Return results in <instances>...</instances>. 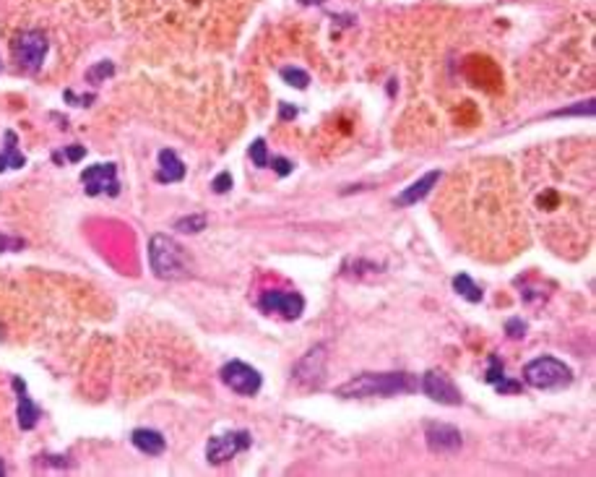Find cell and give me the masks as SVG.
Segmentation results:
<instances>
[{"label":"cell","instance_id":"44dd1931","mask_svg":"<svg viewBox=\"0 0 596 477\" xmlns=\"http://www.w3.org/2000/svg\"><path fill=\"white\" fill-rule=\"evenodd\" d=\"M112 73H115V65L109 63V60H105V63H96L94 68L86 73V78H89L91 84H96L99 78H107V76H112Z\"/></svg>","mask_w":596,"mask_h":477},{"label":"cell","instance_id":"4fadbf2b","mask_svg":"<svg viewBox=\"0 0 596 477\" xmlns=\"http://www.w3.org/2000/svg\"><path fill=\"white\" fill-rule=\"evenodd\" d=\"M13 389L19 391V428L32 431L37 420H40V407L26 397V386H24L21 379H13Z\"/></svg>","mask_w":596,"mask_h":477},{"label":"cell","instance_id":"6da1fadb","mask_svg":"<svg viewBox=\"0 0 596 477\" xmlns=\"http://www.w3.org/2000/svg\"><path fill=\"white\" fill-rule=\"evenodd\" d=\"M419 389L417 376L406 370H388V373H360L341 383L336 397L344 399H365V397H396V394H412Z\"/></svg>","mask_w":596,"mask_h":477},{"label":"cell","instance_id":"ba28073f","mask_svg":"<svg viewBox=\"0 0 596 477\" xmlns=\"http://www.w3.org/2000/svg\"><path fill=\"white\" fill-rule=\"evenodd\" d=\"M261 311L263 313H281L287 321H295L305 311V297L299 293H281V290H268L261 295Z\"/></svg>","mask_w":596,"mask_h":477},{"label":"cell","instance_id":"603a6c76","mask_svg":"<svg viewBox=\"0 0 596 477\" xmlns=\"http://www.w3.org/2000/svg\"><path fill=\"white\" fill-rule=\"evenodd\" d=\"M211 188L216 191V193H227V191L232 188V175H229V173H219L216 177H213Z\"/></svg>","mask_w":596,"mask_h":477},{"label":"cell","instance_id":"9a60e30c","mask_svg":"<svg viewBox=\"0 0 596 477\" xmlns=\"http://www.w3.org/2000/svg\"><path fill=\"white\" fill-rule=\"evenodd\" d=\"M130 441H133V446H136L139 451H143V454H149V456H159L161 451H164V446H167L164 435H161L159 431H149V428L133 431V433H130Z\"/></svg>","mask_w":596,"mask_h":477},{"label":"cell","instance_id":"484cf974","mask_svg":"<svg viewBox=\"0 0 596 477\" xmlns=\"http://www.w3.org/2000/svg\"><path fill=\"white\" fill-rule=\"evenodd\" d=\"M505 329H508V334H511L513 339H518V336H523V331H526V324H523L521 318H511Z\"/></svg>","mask_w":596,"mask_h":477},{"label":"cell","instance_id":"5bb4252c","mask_svg":"<svg viewBox=\"0 0 596 477\" xmlns=\"http://www.w3.org/2000/svg\"><path fill=\"white\" fill-rule=\"evenodd\" d=\"M185 177V164L172 149H161L159 152V173H157V180L159 183H177Z\"/></svg>","mask_w":596,"mask_h":477},{"label":"cell","instance_id":"5b68a950","mask_svg":"<svg viewBox=\"0 0 596 477\" xmlns=\"http://www.w3.org/2000/svg\"><path fill=\"white\" fill-rule=\"evenodd\" d=\"M222 381L229 386L232 391H237L240 397H253L261 389V373L256 368H250L247 363H240V360H229L222 368Z\"/></svg>","mask_w":596,"mask_h":477},{"label":"cell","instance_id":"8992f818","mask_svg":"<svg viewBox=\"0 0 596 477\" xmlns=\"http://www.w3.org/2000/svg\"><path fill=\"white\" fill-rule=\"evenodd\" d=\"M422 391L437 404H446V407H458L464 397H461V389L450 381V376H446L443 370H427L422 376Z\"/></svg>","mask_w":596,"mask_h":477},{"label":"cell","instance_id":"277c9868","mask_svg":"<svg viewBox=\"0 0 596 477\" xmlns=\"http://www.w3.org/2000/svg\"><path fill=\"white\" fill-rule=\"evenodd\" d=\"M47 50H50V42H47V37H44L40 29H26L16 37V42H13V55H16V63L21 71H40L44 63V58H47Z\"/></svg>","mask_w":596,"mask_h":477},{"label":"cell","instance_id":"4316f807","mask_svg":"<svg viewBox=\"0 0 596 477\" xmlns=\"http://www.w3.org/2000/svg\"><path fill=\"white\" fill-rule=\"evenodd\" d=\"M21 248H24V240L0 235V250H21Z\"/></svg>","mask_w":596,"mask_h":477},{"label":"cell","instance_id":"7c38bea8","mask_svg":"<svg viewBox=\"0 0 596 477\" xmlns=\"http://www.w3.org/2000/svg\"><path fill=\"white\" fill-rule=\"evenodd\" d=\"M437 180H440V170L427 173L425 177H419L417 183L409 185L404 193L396 196V207H412V204H417V201H422V198H425V196L437 185Z\"/></svg>","mask_w":596,"mask_h":477},{"label":"cell","instance_id":"3957f363","mask_svg":"<svg viewBox=\"0 0 596 477\" xmlns=\"http://www.w3.org/2000/svg\"><path fill=\"white\" fill-rule=\"evenodd\" d=\"M523 379L534 389H563V386H568L573 381V370L568 368L563 360L544 355V358L526 363Z\"/></svg>","mask_w":596,"mask_h":477},{"label":"cell","instance_id":"e0dca14e","mask_svg":"<svg viewBox=\"0 0 596 477\" xmlns=\"http://www.w3.org/2000/svg\"><path fill=\"white\" fill-rule=\"evenodd\" d=\"M453 290H456L464 300H468V303H480L482 300V290L471 282V277H468V274H458L456 279H453Z\"/></svg>","mask_w":596,"mask_h":477},{"label":"cell","instance_id":"52a82bcc","mask_svg":"<svg viewBox=\"0 0 596 477\" xmlns=\"http://www.w3.org/2000/svg\"><path fill=\"white\" fill-rule=\"evenodd\" d=\"M245 449H250V433L247 431H234V433L213 435L209 446H206V456H209L211 465H224L240 451H245Z\"/></svg>","mask_w":596,"mask_h":477},{"label":"cell","instance_id":"8fae6325","mask_svg":"<svg viewBox=\"0 0 596 477\" xmlns=\"http://www.w3.org/2000/svg\"><path fill=\"white\" fill-rule=\"evenodd\" d=\"M425 438L430 451H435V454H453V451L461 449V433H458V428H453V425L427 423Z\"/></svg>","mask_w":596,"mask_h":477},{"label":"cell","instance_id":"cb8c5ba5","mask_svg":"<svg viewBox=\"0 0 596 477\" xmlns=\"http://www.w3.org/2000/svg\"><path fill=\"white\" fill-rule=\"evenodd\" d=\"M268 162L274 164L277 175H281V177H287V175L292 173V162H289V159H284V157H274V159H268Z\"/></svg>","mask_w":596,"mask_h":477},{"label":"cell","instance_id":"7402d4cb","mask_svg":"<svg viewBox=\"0 0 596 477\" xmlns=\"http://www.w3.org/2000/svg\"><path fill=\"white\" fill-rule=\"evenodd\" d=\"M502 379V363L498 355H490V368H487V381L490 383H498Z\"/></svg>","mask_w":596,"mask_h":477},{"label":"cell","instance_id":"ac0fdd59","mask_svg":"<svg viewBox=\"0 0 596 477\" xmlns=\"http://www.w3.org/2000/svg\"><path fill=\"white\" fill-rule=\"evenodd\" d=\"M281 78H284L287 84H292L295 89H308V84H310L308 73H305V71H299V68H295V65L281 68Z\"/></svg>","mask_w":596,"mask_h":477},{"label":"cell","instance_id":"f546056e","mask_svg":"<svg viewBox=\"0 0 596 477\" xmlns=\"http://www.w3.org/2000/svg\"><path fill=\"white\" fill-rule=\"evenodd\" d=\"M0 475H6V465H3V459H0Z\"/></svg>","mask_w":596,"mask_h":477},{"label":"cell","instance_id":"d4e9b609","mask_svg":"<svg viewBox=\"0 0 596 477\" xmlns=\"http://www.w3.org/2000/svg\"><path fill=\"white\" fill-rule=\"evenodd\" d=\"M495 386H498V391H500V394H516V391H521V383H518V381H508L505 376H502V379L498 381Z\"/></svg>","mask_w":596,"mask_h":477},{"label":"cell","instance_id":"d6986e66","mask_svg":"<svg viewBox=\"0 0 596 477\" xmlns=\"http://www.w3.org/2000/svg\"><path fill=\"white\" fill-rule=\"evenodd\" d=\"M175 227L180 229V232H191V235H195V232H201V229L206 227V217H203V214L182 217V219H177V225H175Z\"/></svg>","mask_w":596,"mask_h":477},{"label":"cell","instance_id":"30bf717a","mask_svg":"<svg viewBox=\"0 0 596 477\" xmlns=\"http://www.w3.org/2000/svg\"><path fill=\"white\" fill-rule=\"evenodd\" d=\"M326 352H328L326 345H315V347L310 349L308 355L297 363V368H295V381L302 383V386H313V389L320 386V381L326 376V360H328Z\"/></svg>","mask_w":596,"mask_h":477},{"label":"cell","instance_id":"f1b7e54d","mask_svg":"<svg viewBox=\"0 0 596 477\" xmlns=\"http://www.w3.org/2000/svg\"><path fill=\"white\" fill-rule=\"evenodd\" d=\"M295 115H297V110H295V107L289 110L287 105H284V107H281V118H295Z\"/></svg>","mask_w":596,"mask_h":477},{"label":"cell","instance_id":"83f0119b","mask_svg":"<svg viewBox=\"0 0 596 477\" xmlns=\"http://www.w3.org/2000/svg\"><path fill=\"white\" fill-rule=\"evenodd\" d=\"M84 154H86V149L84 146H78V144H73V146H68V149H65V157H68L71 162H78Z\"/></svg>","mask_w":596,"mask_h":477},{"label":"cell","instance_id":"7a4b0ae2","mask_svg":"<svg viewBox=\"0 0 596 477\" xmlns=\"http://www.w3.org/2000/svg\"><path fill=\"white\" fill-rule=\"evenodd\" d=\"M149 263L151 271L159 279H167V282L188 279L193 274V261L188 256V250L182 248L175 238L161 235V232H157L149 240Z\"/></svg>","mask_w":596,"mask_h":477},{"label":"cell","instance_id":"9c48e42d","mask_svg":"<svg viewBox=\"0 0 596 477\" xmlns=\"http://www.w3.org/2000/svg\"><path fill=\"white\" fill-rule=\"evenodd\" d=\"M81 183H84L89 196H117L120 193V183H117V167L112 162L107 164H91L81 173Z\"/></svg>","mask_w":596,"mask_h":477},{"label":"cell","instance_id":"ffe728a7","mask_svg":"<svg viewBox=\"0 0 596 477\" xmlns=\"http://www.w3.org/2000/svg\"><path fill=\"white\" fill-rule=\"evenodd\" d=\"M250 159H253L256 167H266L268 164V149L263 139H256V141L250 144Z\"/></svg>","mask_w":596,"mask_h":477},{"label":"cell","instance_id":"2e32d148","mask_svg":"<svg viewBox=\"0 0 596 477\" xmlns=\"http://www.w3.org/2000/svg\"><path fill=\"white\" fill-rule=\"evenodd\" d=\"M6 152L0 154V173L3 170H21L24 164H26V159H24V154L16 149V133L13 130H6Z\"/></svg>","mask_w":596,"mask_h":477}]
</instances>
